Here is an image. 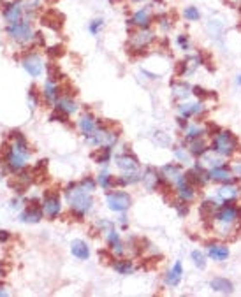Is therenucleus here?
Instances as JSON below:
<instances>
[{
	"label": "nucleus",
	"instance_id": "obj_1",
	"mask_svg": "<svg viewBox=\"0 0 241 297\" xmlns=\"http://www.w3.org/2000/svg\"><path fill=\"white\" fill-rule=\"evenodd\" d=\"M240 208H236L233 202H224V206L217 208L213 216H211V225H213L217 234L227 237L236 227L238 220H240Z\"/></svg>",
	"mask_w": 241,
	"mask_h": 297
},
{
	"label": "nucleus",
	"instance_id": "obj_2",
	"mask_svg": "<svg viewBox=\"0 0 241 297\" xmlns=\"http://www.w3.org/2000/svg\"><path fill=\"white\" fill-rule=\"evenodd\" d=\"M67 201L70 204V210L74 211V214H78L79 218H83L88 211L92 210V197H90V192L83 185H70L67 188Z\"/></svg>",
	"mask_w": 241,
	"mask_h": 297
},
{
	"label": "nucleus",
	"instance_id": "obj_3",
	"mask_svg": "<svg viewBox=\"0 0 241 297\" xmlns=\"http://www.w3.org/2000/svg\"><path fill=\"white\" fill-rule=\"evenodd\" d=\"M211 151H215L220 157H233L238 151V141L229 130H219L211 141Z\"/></svg>",
	"mask_w": 241,
	"mask_h": 297
},
{
	"label": "nucleus",
	"instance_id": "obj_4",
	"mask_svg": "<svg viewBox=\"0 0 241 297\" xmlns=\"http://www.w3.org/2000/svg\"><path fill=\"white\" fill-rule=\"evenodd\" d=\"M14 137H16V143L13 145V148H11V151L7 155V164L13 170H20L25 167L26 158L30 155V149H28V145H26V139L20 132H16Z\"/></svg>",
	"mask_w": 241,
	"mask_h": 297
},
{
	"label": "nucleus",
	"instance_id": "obj_5",
	"mask_svg": "<svg viewBox=\"0 0 241 297\" xmlns=\"http://www.w3.org/2000/svg\"><path fill=\"white\" fill-rule=\"evenodd\" d=\"M155 34L150 28H139V32L131 34V51H145V48H148L150 44L153 42Z\"/></svg>",
	"mask_w": 241,
	"mask_h": 297
},
{
	"label": "nucleus",
	"instance_id": "obj_6",
	"mask_svg": "<svg viewBox=\"0 0 241 297\" xmlns=\"http://www.w3.org/2000/svg\"><path fill=\"white\" fill-rule=\"evenodd\" d=\"M7 34L11 35V39L18 41V42H28L34 39V30L28 21H18L11 23L7 28Z\"/></svg>",
	"mask_w": 241,
	"mask_h": 297
},
{
	"label": "nucleus",
	"instance_id": "obj_7",
	"mask_svg": "<svg viewBox=\"0 0 241 297\" xmlns=\"http://www.w3.org/2000/svg\"><path fill=\"white\" fill-rule=\"evenodd\" d=\"M106 201H108V206H110L111 211H118V213H122V211H127L129 208H131V195L125 192H111L108 193V197H106Z\"/></svg>",
	"mask_w": 241,
	"mask_h": 297
},
{
	"label": "nucleus",
	"instance_id": "obj_8",
	"mask_svg": "<svg viewBox=\"0 0 241 297\" xmlns=\"http://www.w3.org/2000/svg\"><path fill=\"white\" fill-rule=\"evenodd\" d=\"M116 134H113V132L110 130H106V128H101V127H97V130L93 132L92 136L87 137L88 141V145H92V146H113L114 143H116Z\"/></svg>",
	"mask_w": 241,
	"mask_h": 297
},
{
	"label": "nucleus",
	"instance_id": "obj_9",
	"mask_svg": "<svg viewBox=\"0 0 241 297\" xmlns=\"http://www.w3.org/2000/svg\"><path fill=\"white\" fill-rule=\"evenodd\" d=\"M210 178L217 183H224V185H233L234 183V172L229 169L225 164H220V166L210 169Z\"/></svg>",
	"mask_w": 241,
	"mask_h": 297
},
{
	"label": "nucleus",
	"instance_id": "obj_10",
	"mask_svg": "<svg viewBox=\"0 0 241 297\" xmlns=\"http://www.w3.org/2000/svg\"><path fill=\"white\" fill-rule=\"evenodd\" d=\"M187 179H189L190 183L194 185V187H204V185L210 181V170H206L202 166H194L192 169L187 172Z\"/></svg>",
	"mask_w": 241,
	"mask_h": 297
},
{
	"label": "nucleus",
	"instance_id": "obj_11",
	"mask_svg": "<svg viewBox=\"0 0 241 297\" xmlns=\"http://www.w3.org/2000/svg\"><path fill=\"white\" fill-rule=\"evenodd\" d=\"M132 26H137V28H148L152 25V7L146 5V7L139 9L132 14V18L129 20Z\"/></svg>",
	"mask_w": 241,
	"mask_h": 297
},
{
	"label": "nucleus",
	"instance_id": "obj_12",
	"mask_svg": "<svg viewBox=\"0 0 241 297\" xmlns=\"http://www.w3.org/2000/svg\"><path fill=\"white\" fill-rule=\"evenodd\" d=\"M175 187H176V193H178V199H181V201H185V202L194 201L196 190H194V185L187 179V176H183Z\"/></svg>",
	"mask_w": 241,
	"mask_h": 297
},
{
	"label": "nucleus",
	"instance_id": "obj_13",
	"mask_svg": "<svg viewBox=\"0 0 241 297\" xmlns=\"http://www.w3.org/2000/svg\"><path fill=\"white\" fill-rule=\"evenodd\" d=\"M141 179H143V185L146 187V190L153 192V190H157V188L160 187V183L164 181V176L158 174L153 167H148L145 174L141 176Z\"/></svg>",
	"mask_w": 241,
	"mask_h": 297
},
{
	"label": "nucleus",
	"instance_id": "obj_14",
	"mask_svg": "<svg viewBox=\"0 0 241 297\" xmlns=\"http://www.w3.org/2000/svg\"><path fill=\"white\" fill-rule=\"evenodd\" d=\"M43 210L49 218H55L62 210L60 197H58L57 193H49V195H46L44 197V202H43Z\"/></svg>",
	"mask_w": 241,
	"mask_h": 297
},
{
	"label": "nucleus",
	"instance_id": "obj_15",
	"mask_svg": "<svg viewBox=\"0 0 241 297\" xmlns=\"http://www.w3.org/2000/svg\"><path fill=\"white\" fill-rule=\"evenodd\" d=\"M23 67L30 76L34 78H39L43 74V60H41L39 55H28V57L23 60Z\"/></svg>",
	"mask_w": 241,
	"mask_h": 297
},
{
	"label": "nucleus",
	"instance_id": "obj_16",
	"mask_svg": "<svg viewBox=\"0 0 241 297\" xmlns=\"http://www.w3.org/2000/svg\"><path fill=\"white\" fill-rule=\"evenodd\" d=\"M116 162V166L118 169H122L123 172H134V170H139V162H137L136 157H132L129 153L125 155H118V157L114 158Z\"/></svg>",
	"mask_w": 241,
	"mask_h": 297
},
{
	"label": "nucleus",
	"instance_id": "obj_17",
	"mask_svg": "<svg viewBox=\"0 0 241 297\" xmlns=\"http://www.w3.org/2000/svg\"><path fill=\"white\" fill-rule=\"evenodd\" d=\"M206 252H208V257L217 260V262H224L225 258L229 257V248L222 243H210L206 246Z\"/></svg>",
	"mask_w": 241,
	"mask_h": 297
},
{
	"label": "nucleus",
	"instance_id": "obj_18",
	"mask_svg": "<svg viewBox=\"0 0 241 297\" xmlns=\"http://www.w3.org/2000/svg\"><path fill=\"white\" fill-rule=\"evenodd\" d=\"M162 176H164V179H166L167 183L176 185L185 174H183V170H181L180 166H176V164H169V166L162 167Z\"/></svg>",
	"mask_w": 241,
	"mask_h": 297
},
{
	"label": "nucleus",
	"instance_id": "obj_19",
	"mask_svg": "<svg viewBox=\"0 0 241 297\" xmlns=\"http://www.w3.org/2000/svg\"><path fill=\"white\" fill-rule=\"evenodd\" d=\"M97 122L95 118H93L92 114H85V116H81L79 118V130L83 132V136L85 137H90L93 134V132L97 130Z\"/></svg>",
	"mask_w": 241,
	"mask_h": 297
},
{
	"label": "nucleus",
	"instance_id": "obj_20",
	"mask_svg": "<svg viewBox=\"0 0 241 297\" xmlns=\"http://www.w3.org/2000/svg\"><path fill=\"white\" fill-rule=\"evenodd\" d=\"M70 252H72V255H74L76 258H79V260H87V258L90 257L88 245L81 239H74L70 243Z\"/></svg>",
	"mask_w": 241,
	"mask_h": 297
},
{
	"label": "nucleus",
	"instance_id": "obj_21",
	"mask_svg": "<svg viewBox=\"0 0 241 297\" xmlns=\"http://www.w3.org/2000/svg\"><path fill=\"white\" fill-rule=\"evenodd\" d=\"M181 276H183V267H181V262H176L171 271L166 275V285H169V287H178L181 281Z\"/></svg>",
	"mask_w": 241,
	"mask_h": 297
},
{
	"label": "nucleus",
	"instance_id": "obj_22",
	"mask_svg": "<svg viewBox=\"0 0 241 297\" xmlns=\"http://www.w3.org/2000/svg\"><path fill=\"white\" fill-rule=\"evenodd\" d=\"M41 20H43V21H41L43 25L49 26L53 30H58L62 26V20H64V18H62V14H58L57 11H48L46 14H43Z\"/></svg>",
	"mask_w": 241,
	"mask_h": 297
},
{
	"label": "nucleus",
	"instance_id": "obj_23",
	"mask_svg": "<svg viewBox=\"0 0 241 297\" xmlns=\"http://www.w3.org/2000/svg\"><path fill=\"white\" fill-rule=\"evenodd\" d=\"M178 111H180V116L185 120H189L194 114H201L204 111V106L202 104H181L178 106Z\"/></svg>",
	"mask_w": 241,
	"mask_h": 297
},
{
	"label": "nucleus",
	"instance_id": "obj_24",
	"mask_svg": "<svg viewBox=\"0 0 241 297\" xmlns=\"http://www.w3.org/2000/svg\"><path fill=\"white\" fill-rule=\"evenodd\" d=\"M55 107H57V111H60V113L67 114V116L78 111V106L74 104V101H70L69 97H64V99H57V102H55Z\"/></svg>",
	"mask_w": 241,
	"mask_h": 297
},
{
	"label": "nucleus",
	"instance_id": "obj_25",
	"mask_svg": "<svg viewBox=\"0 0 241 297\" xmlns=\"http://www.w3.org/2000/svg\"><path fill=\"white\" fill-rule=\"evenodd\" d=\"M210 287L215 292H222V294H231L234 290L233 283L227 280V278H213V280L210 281Z\"/></svg>",
	"mask_w": 241,
	"mask_h": 297
},
{
	"label": "nucleus",
	"instance_id": "obj_26",
	"mask_svg": "<svg viewBox=\"0 0 241 297\" xmlns=\"http://www.w3.org/2000/svg\"><path fill=\"white\" fill-rule=\"evenodd\" d=\"M108 243H110V248H111V252H113V254L122 255L123 252H125L122 239H120V236H118V232L114 231V229H111L110 234H108Z\"/></svg>",
	"mask_w": 241,
	"mask_h": 297
},
{
	"label": "nucleus",
	"instance_id": "obj_27",
	"mask_svg": "<svg viewBox=\"0 0 241 297\" xmlns=\"http://www.w3.org/2000/svg\"><path fill=\"white\" fill-rule=\"evenodd\" d=\"M217 197L224 202H234V199L238 197V188L233 185H225V187L217 190Z\"/></svg>",
	"mask_w": 241,
	"mask_h": 297
},
{
	"label": "nucleus",
	"instance_id": "obj_28",
	"mask_svg": "<svg viewBox=\"0 0 241 297\" xmlns=\"http://www.w3.org/2000/svg\"><path fill=\"white\" fill-rule=\"evenodd\" d=\"M208 146H206V143L202 139H192V141H189V151H190V155H194V157H202L204 153L208 151Z\"/></svg>",
	"mask_w": 241,
	"mask_h": 297
},
{
	"label": "nucleus",
	"instance_id": "obj_29",
	"mask_svg": "<svg viewBox=\"0 0 241 297\" xmlns=\"http://www.w3.org/2000/svg\"><path fill=\"white\" fill-rule=\"evenodd\" d=\"M4 18L9 21V25H11V23L22 21V7L18 4L7 5V9L4 11Z\"/></svg>",
	"mask_w": 241,
	"mask_h": 297
},
{
	"label": "nucleus",
	"instance_id": "obj_30",
	"mask_svg": "<svg viewBox=\"0 0 241 297\" xmlns=\"http://www.w3.org/2000/svg\"><path fill=\"white\" fill-rule=\"evenodd\" d=\"M41 218H43V211L35 210L34 206H32V208H28V210L22 214V220H23V222H26V223H37Z\"/></svg>",
	"mask_w": 241,
	"mask_h": 297
},
{
	"label": "nucleus",
	"instance_id": "obj_31",
	"mask_svg": "<svg viewBox=\"0 0 241 297\" xmlns=\"http://www.w3.org/2000/svg\"><path fill=\"white\" fill-rule=\"evenodd\" d=\"M114 271L118 273V275H131L132 271H134V266H132L131 260H127V258H122V260H116V262L113 264Z\"/></svg>",
	"mask_w": 241,
	"mask_h": 297
},
{
	"label": "nucleus",
	"instance_id": "obj_32",
	"mask_svg": "<svg viewBox=\"0 0 241 297\" xmlns=\"http://www.w3.org/2000/svg\"><path fill=\"white\" fill-rule=\"evenodd\" d=\"M183 18L187 21L196 23L201 20V11H199V7H196V5H187V7L183 9Z\"/></svg>",
	"mask_w": 241,
	"mask_h": 297
},
{
	"label": "nucleus",
	"instance_id": "obj_33",
	"mask_svg": "<svg viewBox=\"0 0 241 297\" xmlns=\"http://www.w3.org/2000/svg\"><path fill=\"white\" fill-rule=\"evenodd\" d=\"M183 130H185V139L187 141L197 139V137H201L202 134H204V130H202L199 125H187Z\"/></svg>",
	"mask_w": 241,
	"mask_h": 297
},
{
	"label": "nucleus",
	"instance_id": "obj_34",
	"mask_svg": "<svg viewBox=\"0 0 241 297\" xmlns=\"http://www.w3.org/2000/svg\"><path fill=\"white\" fill-rule=\"evenodd\" d=\"M139 179H141V174L137 170H134V172H123V174L118 178V183L120 185H134V183H137Z\"/></svg>",
	"mask_w": 241,
	"mask_h": 297
},
{
	"label": "nucleus",
	"instance_id": "obj_35",
	"mask_svg": "<svg viewBox=\"0 0 241 297\" xmlns=\"http://www.w3.org/2000/svg\"><path fill=\"white\" fill-rule=\"evenodd\" d=\"M44 95H46V99H48L49 102H57L58 99V86H55V83L53 81H49L46 83V86H44Z\"/></svg>",
	"mask_w": 241,
	"mask_h": 297
},
{
	"label": "nucleus",
	"instance_id": "obj_36",
	"mask_svg": "<svg viewBox=\"0 0 241 297\" xmlns=\"http://www.w3.org/2000/svg\"><path fill=\"white\" fill-rule=\"evenodd\" d=\"M93 158H95L99 164H108L111 158V146H101L99 151L93 155Z\"/></svg>",
	"mask_w": 241,
	"mask_h": 297
},
{
	"label": "nucleus",
	"instance_id": "obj_37",
	"mask_svg": "<svg viewBox=\"0 0 241 297\" xmlns=\"http://www.w3.org/2000/svg\"><path fill=\"white\" fill-rule=\"evenodd\" d=\"M173 95L176 99H187L189 97V86L185 83H173Z\"/></svg>",
	"mask_w": 241,
	"mask_h": 297
},
{
	"label": "nucleus",
	"instance_id": "obj_38",
	"mask_svg": "<svg viewBox=\"0 0 241 297\" xmlns=\"http://www.w3.org/2000/svg\"><path fill=\"white\" fill-rule=\"evenodd\" d=\"M176 44H178V48H180L181 51H189L190 46H192L189 34H178V35H176Z\"/></svg>",
	"mask_w": 241,
	"mask_h": 297
},
{
	"label": "nucleus",
	"instance_id": "obj_39",
	"mask_svg": "<svg viewBox=\"0 0 241 297\" xmlns=\"http://www.w3.org/2000/svg\"><path fill=\"white\" fill-rule=\"evenodd\" d=\"M192 260L199 269H204V267H206V258H204V254H201L199 250H194L192 252Z\"/></svg>",
	"mask_w": 241,
	"mask_h": 297
},
{
	"label": "nucleus",
	"instance_id": "obj_40",
	"mask_svg": "<svg viewBox=\"0 0 241 297\" xmlns=\"http://www.w3.org/2000/svg\"><path fill=\"white\" fill-rule=\"evenodd\" d=\"M157 20H158V26L162 28V30H169L173 26V20L169 18V14H160V16H157Z\"/></svg>",
	"mask_w": 241,
	"mask_h": 297
},
{
	"label": "nucleus",
	"instance_id": "obj_41",
	"mask_svg": "<svg viewBox=\"0 0 241 297\" xmlns=\"http://www.w3.org/2000/svg\"><path fill=\"white\" fill-rule=\"evenodd\" d=\"M102 26H104V20H102V18H97V20H93V21L88 25V30H90V34L97 35L102 30Z\"/></svg>",
	"mask_w": 241,
	"mask_h": 297
},
{
	"label": "nucleus",
	"instance_id": "obj_42",
	"mask_svg": "<svg viewBox=\"0 0 241 297\" xmlns=\"http://www.w3.org/2000/svg\"><path fill=\"white\" fill-rule=\"evenodd\" d=\"M175 155L180 162H185V164H187V162H190L189 153L183 151V148H181V146H175Z\"/></svg>",
	"mask_w": 241,
	"mask_h": 297
},
{
	"label": "nucleus",
	"instance_id": "obj_43",
	"mask_svg": "<svg viewBox=\"0 0 241 297\" xmlns=\"http://www.w3.org/2000/svg\"><path fill=\"white\" fill-rule=\"evenodd\" d=\"M111 176H110V172H101V174H99V185H101L102 188H110V185H111Z\"/></svg>",
	"mask_w": 241,
	"mask_h": 297
},
{
	"label": "nucleus",
	"instance_id": "obj_44",
	"mask_svg": "<svg viewBox=\"0 0 241 297\" xmlns=\"http://www.w3.org/2000/svg\"><path fill=\"white\" fill-rule=\"evenodd\" d=\"M185 204H187V202L181 201V199H178V201H176L175 204H173V206L176 208V211H178V214H180V216H185V214L189 213V208H187Z\"/></svg>",
	"mask_w": 241,
	"mask_h": 297
},
{
	"label": "nucleus",
	"instance_id": "obj_45",
	"mask_svg": "<svg viewBox=\"0 0 241 297\" xmlns=\"http://www.w3.org/2000/svg\"><path fill=\"white\" fill-rule=\"evenodd\" d=\"M62 53H64V46H53V48H49L48 55L49 57H60Z\"/></svg>",
	"mask_w": 241,
	"mask_h": 297
},
{
	"label": "nucleus",
	"instance_id": "obj_46",
	"mask_svg": "<svg viewBox=\"0 0 241 297\" xmlns=\"http://www.w3.org/2000/svg\"><path fill=\"white\" fill-rule=\"evenodd\" d=\"M194 93H196L197 97H201V99H206V97H213L211 93H206V90H202V88H199V86L194 88Z\"/></svg>",
	"mask_w": 241,
	"mask_h": 297
},
{
	"label": "nucleus",
	"instance_id": "obj_47",
	"mask_svg": "<svg viewBox=\"0 0 241 297\" xmlns=\"http://www.w3.org/2000/svg\"><path fill=\"white\" fill-rule=\"evenodd\" d=\"M25 2H26V5H28V7L34 9V7H37V5H39L43 0H25Z\"/></svg>",
	"mask_w": 241,
	"mask_h": 297
},
{
	"label": "nucleus",
	"instance_id": "obj_48",
	"mask_svg": "<svg viewBox=\"0 0 241 297\" xmlns=\"http://www.w3.org/2000/svg\"><path fill=\"white\" fill-rule=\"evenodd\" d=\"M28 101H30V107H35V104H37V101H35V93L34 90H30V95H28Z\"/></svg>",
	"mask_w": 241,
	"mask_h": 297
},
{
	"label": "nucleus",
	"instance_id": "obj_49",
	"mask_svg": "<svg viewBox=\"0 0 241 297\" xmlns=\"http://www.w3.org/2000/svg\"><path fill=\"white\" fill-rule=\"evenodd\" d=\"M233 172L234 176H241V164H236V166L233 167Z\"/></svg>",
	"mask_w": 241,
	"mask_h": 297
},
{
	"label": "nucleus",
	"instance_id": "obj_50",
	"mask_svg": "<svg viewBox=\"0 0 241 297\" xmlns=\"http://www.w3.org/2000/svg\"><path fill=\"white\" fill-rule=\"evenodd\" d=\"M7 237H9V234L5 231H0V241H7Z\"/></svg>",
	"mask_w": 241,
	"mask_h": 297
},
{
	"label": "nucleus",
	"instance_id": "obj_51",
	"mask_svg": "<svg viewBox=\"0 0 241 297\" xmlns=\"http://www.w3.org/2000/svg\"><path fill=\"white\" fill-rule=\"evenodd\" d=\"M0 296H7V290H5L2 285H0Z\"/></svg>",
	"mask_w": 241,
	"mask_h": 297
},
{
	"label": "nucleus",
	"instance_id": "obj_52",
	"mask_svg": "<svg viewBox=\"0 0 241 297\" xmlns=\"http://www.w3.org/2000/svg\"><path fill=\"white\" fill-rule=\"evenodd\" d=\"M236 81H238V85H241V76H238V79H236Z\"/></svg>",
	"mask_w": 241,
	"mask_h": 297
},
{
	"label": "nucleus",
	"instance_id": "obj_53",
	"mask_svg": "<svg viewBox=\"0 0 241 297\" xmlns=\"http://www.w3.org/2000/svg\"><path fill=\"white\" fill-rule=\"evenodd\" d=\"M134 2H145V0H134Z\"/></svg>",
	"mask_w": 241,
	"mask_h": 297
}]
</instances>
